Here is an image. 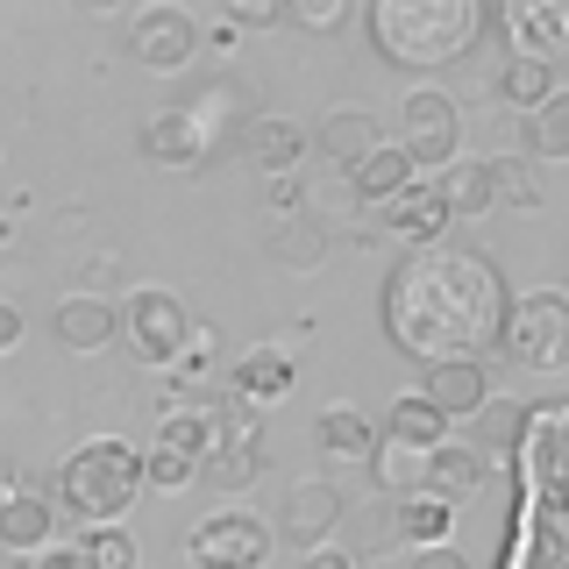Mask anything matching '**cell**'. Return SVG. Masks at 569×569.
I'll use <instances>...</instances> for the list:
<instances>
[{"label":"cell","instance_id":"6da1fadb","mask_svg":"<svg viewBox=\"0 0 569 569\" xmlns=\"http://www.w3.org/2000/svg\"><path fill=\"white\" fill-rule=\"evenodd\" d=\"M506 328V271L485 249L435 242L385 278V335L413 363H485Z\"/></svg>","mask_w":569,"mask_h":569},{"label":"cell","instance_id":"7a4b0ae2","mask_svg":"<svg viewBox=\"0 0 569 569\" xmlns=\"http://www.w3.org/2000/svg\"><path fill=\"white\" fill-rule=\"evenodd\" d=\"M363 29L391 71H441L485 36V0H370Z\"/></svg>","mask_w":569,"mask_h":569},{"label":"cell","instance_id":"3957f363","mask_svg":"<svg viewBox=\"0 0 569 569\" xmlns=\"http://www.w3.org/2000/svg\"><path fill=\"white\" fill-rule=\"evenodd\" d=\"M136 498H142V449H129L121 435H93V441H79V449L64 456L58 506L71 512V520L121 527V512H129Z\"/></svg>","mask_w":569,"mask_h":569},{"label":"cell","instance_id":"277c9868","mask_svg":"<svg viewBox=\"0 0 569 569\" xmlns=\"http://www.w3.org/2000/svg\"><path fill=\"white\" fill-rule=\"evenodd\" d=\"M114 335L142 370H178V356L192 342V313H186L178 292H164V284H136V292L121 299V313H114Z\"/></svg>","mask_w":569,"mask_h":569},{"label":"cell","instance_id":"5b68a950","mask_svg":"<svg viewBox=\"0 0 569 569\" xmlns=\"http://www.w3.org/2000/svg\"><path fill=\"white\" fill-rule=\"evenodd\" d=\"M498 349L512 356L520 370H541V378H556L569 370V299L562 292H520L506 299V328H498Z\"/></svg>","mask_w":569,"mask_h":569},{"label":"cell","instance_id":"8992f818","mask_svg":"<svg viewBox=\"0 0 569 569\" xmlns=\"http://www.w3.org/2000/svg\"><path fill=\"white\" fill-rule=\"evenodd\" d=\"M391 150H399L413 171H449L462 157V107H456V93L413 86V93L399 100V142H391Z\"/></svg>","mask_w":569,"mask_h":569},{"label":"cell","instance_id":"52a82bcc","mask_svg":"<svg viewBox=\"0 0 569 569\" xmlns=\"http://www.w3.org/2000/svg\"><path fill=\"white\" fill-rule=\"evenodd\" d=\"M186 562L192 569H263L271 562V527L242 506H221L186 533Z\"/></svg>","mask_w":569,"mask_h":569},{"label":"cell","instance_id":"ba28073f","mask_svg":"<svg viewBox=\"0 0 569 569\" xmlns=\"http://www.w3.org/2000/svg\"><path fill=\"white\" fill-rule=\"evenodd\" d=\"M129 58L142 71H157V79H171V71H186L192 58H200V22H192L186 8H171V0L136 8L129 14Z\"/></svg>","mask_w":569,"mask_h":569},{"label":"cell","instance_id":"9c48e42d","mask_svg":"<svg viewBox=\"0 0 569 569\" xmlns=\"http://www.w3.org/2000/svg\"><path fill=\"white\" fill-rule=\"evenodd\" d=\"M342 512H349V498L342 485H328V477H299V485H284V506H278V533H284V548H320V541H335V527H342ZM271 533V541H278Z\"/></svg>","mask_w":569,"mask_h":569},{"label":"cell","instance_id":"30bf717a","mask_svg":"<svg viewBox=\"0 0 569 569\" xmlns=\"http://www.w3.org/2000/svg\"><path fill=\"white\" fill-rule=\"evenodd\" d=\"M498 29H506L512 58L556 64L562 43H569V8H562V0H512V8L498 14Z\"/></svg>","mask_w":569,"mask_h":569},{"label":"cell","instance_id":"8fae6325","mask_svg":"<svg viewBox=\"0 0 569 569\" xmlns=\"http://www.w3.org/2000/svg\"><path fill=\"white\" fill-rule=\"evenodd\" d=\"M142 157H150V164H171V171H200L213 157V136L192 121V107H157V114L142 121Z\"/></svg>","mask_w":569,"mask_h":569},{"label":"cell","instance_id":"7c38bea8","mask_svg":"<svg viewBox=\"0 0 569 569\" xmlns=\"http://www.w3.org/2000/svg\"><path fill=\"white\" fill-rule=\"evenodd\" d=\"M58 520L64 512L50 506V498H36V491H8L0 498V548H8V556H50V548H58Z\"/></svg>","mask_w":569,"mask_h":569},{"label":"cell","instance_id":"4fadbf2b","mask_svg":"<svg viewBox=\"0 0 569 569\" xmlns=\"http://www.w3.org/2000/svg\"><path fill=\"white\" fill-rule=\"evenodd\" d=\"M420 399L435 406L449 427L456 420H477L491 406V370L485 363H435V370H427V385H420Z\"/></svg>","mask_w":569,"mask_h":569},{"label":"cell","instance_id":"5bb4252c","mask_svg":"<svg viewBox=\"0 0 569 569\" xmlns=\"http://www.w3.org/2000/svg\"><path fill=\"white\" fill-rule=\"evenodd\" d=\"M441 228H449V207H441L435 178H413L399 200H385V236L406 242V249H435Z\"/></svg>","mask_w":569,"mask_h":569},{"label":"cell","instance_id":"9a60e30c","mask_svg":"<svg viewBox=\"0 0 569 569\" xmlns=\"http://www.w3.org/2000/svg\"><path fill=\"white\" fill-rule=\"evenodd\" d=\"M378 142H385V129H378V114H370V107H328V114H320V129L307 136V150H320L328 164L349 171V164H363Z\"/></svg>","mask_w":569,"mask_h":569},{"label":"cell","instance_id":"2e32d148","mask_svg":"<svg viewBox=\"0 0 569 569\" xmlns=\"http://www.w3.org/2000/svg\"><path fill=\"white\" fill-rule=\"evenodd\" d=\"M263 477V441H257V427L249 420H228V435L207 449V462H200V485H213V491H249Z\"/></svg>","mask_w":569,"mask_h":569},{"label":"cell","instance_id":"e0dca14e","mask_svg":"<svg viewBox=\"0 0 569 569\" xmlns=\"http://www.w3.org/2000/svg\"><path fill=\"white\" fill-rule=\"evenodd\" d=\"M50 335H58V349H71V356H100L107 342H114V299H100V292H71V299H58V313H50Z\"/></svg>","mask_w":569,"mask_h":569},{"label":"cell","instance_id":"ac0fdd59","mask_svg":"<svg viewBox=\"0 0 569 569\" xmlns=\"http://www.w3.org/2000/svg\"><path fill=\"white\" fill-rule=\"evenodd\" d=\"M242 157L263 178H292V164L307 157V129H299V121H284V114H249L242 121Z\"/></svg>","mask_w":569,"mask_h":569},{"label":"cell","instance_id":"d6986e66","mask_svg":"<svg viewBox=\"0 0 569 569\" xmlns=\"http://www.w3.org/2000/svg\"><path fill=\"white\" fill-rule=\"evenodd\" d=\"M477 485H485V449H462V441H441L427 449V470H420V491L441 498V506H462Z\"/></svg>","mask_w":569,"mask_h":569},{"label":"cell","instance_id":"ffe728a7","mask_svg":"<svg viewBox=\"0 0 569 569\" xmlns=\"http://www.w3.org/2000/svg\"><path fill=\"white\" fill-rule=\"evenodd\" d=\"M292 385H299V363H292V356H284L278 342L249 349L242 363H236V399H242V406H278Z\"/></svg>","mask_w":569,"mask_h":569},{"label":"cell","instance_id":"44dd1931","mask_svg":"<svg viewBox=\"0 0 569 569\" xmlns=\"http://www.w3.org/2000/svg\"><path fill=\"white\" fill-rule=\"evenodd\" d=\"M435 192H441V207H449V221H485V213L498 207L485 157H456V164L435 178Z\"/></svg>","mask_w":569,"mask_h":569},{"label":"cell","instance_id":"7402d4cb","mask_svg":"<svg viewBox=\"0 0 569 569\" xmlns=\"http://www.w3.org/2000/svg\"><path fill=\"white\" fill-rule=\"evenodd\" d=\"M391 541L399 548H441V541H456V506H441V498H399V512H391Z\"/></svg>","mask_w":569,"mask_h":569},{"label":"cell","instance_id":"603a6c76","mask_svg":"<svg viewBox=\"0 0 569 569\" xmlns=\"http://www.w3.org/2000/svg\"><path fill=\"white\" fill-rule=\"evenodd\" d=\"M313 449L328 462H370L378 456V427L363 413H349V406H328V413L313 420Z\"/></svg>","mask_w":569,"mask_h":569},{"label":"cell","instance_id":"cb8c5ba5","mask_svg":"<svg viewBox=\"0 0 569 569\" xmlns=\"http://www.w3.org/2000/svg\"><path fill=\"white\" fill-rule=\"evenodd\" d=\"M378 441H399V449H441V441H449V420L435 413V406L420 399V391H399V399H391V413H385V435Z\"/></svg>","mask_w":569,"mask_h":569},{"label":"cell","instance_id":"d4e9b609","mask_svg":"<svg viewBox=\"0 0 569 569\" xmlns=\"http://www.w3.org/2000/svg\"><path fill=\"white\" fill-rule=\"evenodd\" d=\"M562 93V64H533V58H506L498 71V100L512 107V114H533V107H548Z\"/></svg>","mask_w":569,"mask_h":569},{"label":"cell","instance_id":"484cf974","mask_svg":"<svg viewBox=\"0 0 569 569\" xmlns=\"http://www.w3.org/2000/svg\"><path fill=\"white\" fill-rule=\"evenodd\" d=\"M413 164H406L391 142H378V150L363 157V164H349V186H356V200H370V207H385V200H399L406 186H413Z\"/></svg>","mask_w":569,"mask_h":569},{"label":"cell","instance_id":"4316f807","mask_svg":"<svg viewBox=\"0 0 569 569\" xmlns=\"http://www.w3.org/2000/svg\"><path fill=\"white\" fill-rule=\"evenodd\" d=\"M520 136H527V157H533V164H562V157H569V93H556L548 107L520 114Z\"/></svg>","mask_w":569,"mask_h":569},{"label":"cell","instance_id":"83f0119b","mask_svg":"<svg viewBox=\"0 0 569 569\" xmlns=\"http://www.w3.org/2000/svg\"><path fill=\"white\" fill-rule=\"evenodd\" d=\"M271 257L284 271H320V263H328V228L307 221V213H292V221L271 236Z\"/></svg>","mask_w":569,"mask_h":569},{"label":"cell","instance_id":"f1b7e54d","mask_svg":"<svg viewBox=\"0 0 569 569\" xmlns=\"http://www.w3.org/2000/svg\"><path fill=\"white\" fill-rule=\"evenodd\" d=\"M79 556H86V569H142V548L129 527H86Z\"/></svg>","mask_w":569,"mask_h":569},{"label":"cell","instance_id":"f546056e","mask_svg":"<svg viewBox=\"0 0 569 569\" xmlns=\"http://www.w3.org/2000/svg\"><path fill=\"white\" fill-rule=\"evenodd\" d=\"M370 470H378V485H385L391 498H413V491H420V470H427V456H420V449H399V441H378Z\"/></svg>","mask_w":569,"mask_h":569},{"label":"cell","instance_id":"4dcf8cb0","mask_svg":"<svg viewBox=\"0 0 569 569\" xmlns=\"http://www.w3.org/2000/svg\"><path fill=\"white\" fill-rule=\"evenodd\" d=\"M186 485H200V462L150 441V456H142V491H186Z\"/></svg>","mask_w":569,"mask_h":569},{"label":"cell","instance_id":"1f68e13d","mask_svg":"<svg viewBox=\"0 0 569 569\" xmlns=\"http://www.w3.org/2000/svg\"><path fill=\"white\" fill-rule=\"evenodd\" d=\"M221 22L228 29H284L292 22V0H228Z\"/></svg>","mask_w":569,"mask_h":569},{"label":"cell","instance_id":"d6a6232c","mask_svg":"<svg viewBox=\"0 0 569 569\" xmlns=\"http://www.w3.org/2000/svg\"><path fill=\"white\" fill-rule=\"evenodd\" d=\"M491 164V192L498 200H520V207H541V186L527 178V164H512V157H485Z\"/></svg>","mask_w":569,"mask_h":569},{"label":"cell","instance_id":"836d02e7","mask_svg":"<svg viewBox=\"0 0 569 569\" xmlns=\"http://www.w3.org/2000/svg\"><path fill=\"white\" fill-rule=\"evenodd\" d=\"M349 0H292V22L299 29H320V36H328V29H349Z\"/></svg>","mask_w":569,"mask_h":569},{"label":"cell","instance_id":"e575fe53","mask_svg":"<svg viewBox=\"0 0 569 569\" xmlns=\"http://www.w3.org/2000/svg\"><path fill=\"white\" fill-rule=\"evenodd\" d=\"M406 569H470V556H462L456 541H441V548H413V556H406Z\"/></svg>","mask_w":569,"mask_h":569},{"label":"cell","instance_id":"d590c367","mask_svg":"<svg viewBox=\"0 0 569 569\" xmlns=\"http://www.w3.org/2000/svg\"><path fill=\"white\" fill-rule=\"evenodd\" d=\"M299 569H356V556H349V548H335V541H320V548L299 556Z\"/></svg>","mask_w":569,"mask_h":569},{"label":"cell","instance_id":"8d00e7d4","mask_svg":"<svg viewBox=\"0 0 569 569\" xmlns=\"http://www.w3.org/2000/svg\"><path fill=\"white\" fill-rule=\"evenodd\" d=\"M22 328H29L22 307H14V299H0V356H8V349H22Z\"/></svg>","mask_w":569,"mask_h":569},{"label":"cell","instance_id":"74e56055","mask_svg":"<svg viewBox=\"0 0 569 569\" xmlns=\"http://www.w3.org/2000/svg\"><path fill=\"white\" fill-rule=\"evenodd\" d=\"M36 569H86L79 548H50V556H36Z\"/></svg>","mask_w":569,"mask_h":569}]
</instances>
